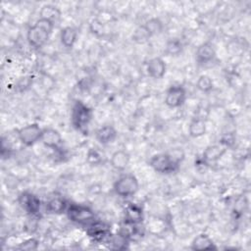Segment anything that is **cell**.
Segmentation results:
<instances>
[{"mask_svg": "<svg viewBox=\"0 0 251 251\" xmlns=\"http://www.w3.org/2000/svg\"><path fill=\"white\" fill-rule=\"evenodd\" d=\"M18 202L23 210H25L28 215L34 216L40 210L41 201L40 199L33 193L30 192H22L19 195Z\"/></svg>", "mask_w": 251, "mask_h": 251, "instance_id": "cell-9", "label": "cell"}, {"mask_svg": "<svg viewBox=\"0 0 251 251\" xmlns=\"http://www.w3.org/2000/svg\"><path fill=\"white\" fill-rule=\"evenodd\" d=\"M106 243L108 244V247L110 249L124 250V249L127 248L128 239L119 232L117 235H111Z\"/></svg>", "mask_w": 251, "mask_h": 251, "instance_id": "cell-21", "label": "cell"}, {"mask_svg": "<svg viewBox=\"0 0 251 251\" xmlns=\"http://www.w3.org/2000/svg\"><path fill=\"white\" fill-rule=\"evenodd\" d=\"M69 204L67 203V201L62 198V197H53L51 198L45 206L46 212L48 214H53V215H60L63 213H66L67 208H68Z\"/></svg>", "mask_w": 251, "mask_h": 251, "instance_id": "cell-19", "label": "cell"}, {"mask_svg": "<svg viewBox=\"0 0 251 251\" xmlns=\"http://www.w3.org/2000/svg\"><path fill=\"white\" fill-rule=\"evenodd\" d=\"M104 156L103 154L94 147H91L88 149L86 154V162L91 166H98L103 162Z\"/></svg>", "mask_w": 251, "mask_h": 251, "instance_id": "cell-27", "label": "cell"}, {"mask_svg": "<svg viewBox=\"0 0 251 251\" xmlns=\"http://www.w3.org/2000/svg\"><path fill=\"white\" fill-rule=\"evenodd\" d=\"M86 234L94 242H107L110 238V227L103 222L94 220L92 223L86 226Z\"/></svg>", "mask_w": 251, "mask_h": 251, "instance_id": "cell-7", "label": "cell"}, {"mask_svg": "<svg viewBox=\"0 0 251 251\" xmlns=\"http://www.w3.org/2000/svg\"><path fill=\"white\" fill-rule=\"evenodd\" d=\"M149 38H151V36L143 25H138L131 35V40L137 44H143L147 42Z\"/></svg>", "mask_w": 251, "mask_h": 251, "instance_id": "cell-25", "label": "cell"}, {"mask_svg": "<svg viewBox=\"0 0 251 251\" xmlns=\"http://www.w3.org/2000/svg\"><path fill=\"white\" fill-rule=\"evenodd\" d=\"M226 151L227 148L221 143L209 145L202 154V160L206 165L217 163L226 153Z\"/></svg>", "mask_w": 251, "mask_h": 251, "instance_id": "cell-13", "label": "cell"}, {"mask_svg": "<svg viewBox=\"0 0 251 251\" xmlns=\"http://www.w3.org/2000/svg\"><path fill=\"white\" fill-rule=\"evenodd\" d=\"M130 161L129 154L125 150H117L115 151L110 158L111 166L117 171H125L128 166Z\"/></svg>", "mask_w": 251, "mask_h": 251, "instance_id": "cell-16", "label": "cell"}, {"mask_svg": "<svg viewBox=\"0 0 251 251\" xmlns=\"http://www.w3.org/2000/svg\"><path fill=\"white\" fill-rule=\"evenodd\" d=\"M117 135L118 132L112 125H104L95 131V138L102 145L113 143L117 138Z\"/></svg>", "mask_w": 251, "mask_h": 251, "instance_id": "cell-14", "label": "cell"}, {"mask_svg": "<svg viewBox=\"0 0 251 251\" xmlns=\"http://www.w3.org/2000/svg\"><path fill=\"white\" fill-rule=\"evenodd\" d=\"M207 126L203 118L194 117L188 125V134L192 138H198L206 133Z\"/></svg>", "mask_w": 251, "mask_h": 251, "instance_id": "cell-18", "label": "cell"}, {"mask_svg": "<svg viewBox=\"0 0 251 251\" xmlns=\"http://www.w3.org/2000/svg\"><path fill=\"white\" fill-rule=\"evenodd\" d=\"M183 45L180 39L178 38H170L165 46V53L168 56H177L181 53Z\"/></svg>", "mask_w": 251, "mask_h": 251, "instance_id": "cell-24", "label": "cell"}, {"mask_svg": "<svg viewBox=\"0 0 251 251\" xmlns=\"http://www.w3.org/2000/svg\"><path fill=\"white\" fill-rule=\"evenodd\" d=\"M66 215L71 222L85 226L95 220L94 212L89 207L82 204H69Z\"/></svg>", "mask_w": 251, "mask_h": 251, "instance_id": "cell-5", "label": "cell"}, {"mask_svg": "<svg viewBox=\"0 0 251 251\" xmlns=\"http://www.w3.org/2000/svg\"><path fill=\"white\" fill-rule=\"evenodd\" d=\"M196 87L204 93H209L214 88V82L212 78L207 75H201L197 81H196Z\"/></svg>", "mask_w": 251, "mask_h": 251, "instance_id": "cell-26", "label": "cell"}, {"mask_svg": "<svg viewBox=\"0 0 251 251\" xmlns=\"http://www.w3.org/2000/svg\"><path fill=\"white\" fill-rule=\"evenodd\" d=\"M190 247L192 250H214L217 248L210 235L204 232L197 234L192 239Z\"/></svg>", "mask_w": 251, "mask_h": 251, "instance_id": "cell-17", "label": "cell"}, {"mask_svg": "<svg viewBox=\"0 0 251 251\" xmlns=\"http://www.w3.org/2000/svg\"><path fill=\"white\" fill-rule=\"evenodd\" d=\"M93 118V111L81 101H76L71 113V122L74 127L82 134L88 133L89 125Z\"/></svg>", "mask_w": 251, "mask_h": 251, "instance_id": "cell-2", "label": "cell"}, {"mask_svg": "<svg viewBox=\"0 0 251 251\" xmlns=\"http://www.w3.org/2000/svg\"><path fill=\"white\" fill-rule=\"evenodd\" d=\"M115 193L122 198L132 197L139 189V182L137 177L132 174H126L121 176L113 185Z\"/></svg>", "mask_w": 251, "mask_h": 251, "instance_id": "cell-4", "label": "cell"}, {"mask_svg": "<svg viewBox=\"0 0 251 251\" xmlns=\"http://www.w3.org/2000/svg\"><path fill=\"white\" fill-rule=\"evenodd\" d=\"M186 100V90L180 85H172L170 86L165 94L164 102L169 108H179L181 107Z\"/></svg>", "mask_w": 251, "mask_h": 251, "instance_id": "cell-8", "label": "cell"}, {"mask_svg": "<svg viewBox=\"0 0 251 251\" xmlns=\"http://www.w3.org/2000/svg\"><path fill=\"white\" fill-rule=\"evenodd\" d=\"M40 18L50 20L55 23L56 20H58L61 16V11L52 4H45L40 9Z\"/></svg>", "mask_w": 251, "mask_h": 251, "instance_id": "cell-22", "label": "cell"}, {"mask_svg": "<svg viewBox=\"0 0 251 251\" xmlns=\"http://www.w3.org/2000/svg\"><path fill=\"white\" fill-rule=\"evenodd\" d=\"M148 164L156 173L163 175L176 173L180 166V163L177 162L170 152L158 153L153 155L149 159Z\"/></svg>", "mask_w": 251, "mask_h": 251, "instance_id": "cell-3", "label": "cell"}, {"mask_svg": "<svg viewBox=\"0 0 251 251\" xmlns=\"http://www.w3.org/2000/svg\"><path fill=\"white\" fill-rule=\"evenodd\" d=\"M143 25L145 26V28L147 29V31L149 32L150 36H154L156 34H159L162 32L163 28H164V24L163 22L159 19V18H150L149 20H147Z\"/></svg>", "mask_w": 251, "mask_h": 251, "instance_id": "cell-23", "label": "cell"}, {"mask_svg": "<svg viewBox=\"0 0 251 251\" xmlns=\"http://www.w3.org/2000/svg\"><path fill=\"white\" fill-rule=\"evenodd\" d=\"M143 221V211L142 208L136 204L129 203L126 206L124 212V222L139 225Z\"/></svg>", "mask_w": 251, "mask_h": 251, "instance_id": "cell-15", "label": "cell"}, {"mask_svg": "<svg viewBox=\"0 0 251 251\" xmlns=\"http://www.w3.org/2000/svg\"><path fill=\"white\" fill-rule=\"evenodd\" d=\"M146 72L150 77L161 79L167 72L166 62L160 57H154L146 63Z\"/></svg>", "mask_w": 251, "mask_h": 251, "instance_id": "cell-12", "label": "cell"}, {"mask_svg": "<svg viewBox=\"0 0 251 251\" xmlns=\"http://www.w3.org/2000/svg\"><path fill=\"white\" fill-rule=\"evenodd\" d=\"M215 58L216 50L211 42H204L197 47L195 52V60L199 66H205L213 62Z\"/></svg>", "mask_w": 251, "mask_h": 251, "instance_id": "cell-11", "label": "cell"}, {"mask_svg": "<svg viewBox=\"0 0 251 251\" xmlns=\"http://www.w3.org/2000/svg\"><path fill=\"white\" fill-rule=\"evenodd\" d=\"M40 141L43 143L45 147L52 149L54 151H60L61 146L63 144L62 135L57 129L53 127L43 128Z\"/></svg>", "mask_w": 251, "mask_h": 251, "instance_id": "cell-10", "label": "cell"}, {"mask_svg": "<svg viewBox=\"0 0 251 251\" xmlns=\"http://www.w3.org/2000/svg\"><path fill=\"white\" fill-rule=\"evenodd\" d=\"M54 27V22L47 19L39 18L34 23V25L28 27L26 31V40L28 44L35 49L43 47L49 40Z\"/></svg>", "mask_w": 251, "mask_h": 251, "instance_id": "cell-1", "label": "cell"}, {"mask_svg": "<svg viewBox=\"0 0 251 251\" xmlns=\"http://www.w3.org/2000/svg\"><path fill=\"white\" fill-rule=\"evenodd\" d=\"M77 39V30L74 26H65L60 32V41L62 45L66 48L74 47Z\"/></svg>", "mask_w": 251, "mask_h": 251, "instance_id": "cell-20", "label": "cell"}, {"mask_svg": "<svg viewBox=\"0 0 251 251\" xmlns=\"http://www.w3.org/2000/svg\"><path fill=\"white\" fill-rule=\"evenodd\" d=\"M38 246H39L38 239H36L34 237H30V238L25 239L22 243H20L19 246L17 247V249L25 250V251H32V250H36L38 248Z\"/></svg>", "mask_w": 251, "mask_h": 251, "instance_id": "cell-28", "label": "cell"}, {"mask_svg": "<svg viewBox=\"0 0 251 251\" xmlns=\"http://www.w3.org/2000/svg\"><path fill=\"white\" fill-rule=\"evenodd\" d=\"M42 131L43 128H41L37 123H32L19 128L17 130V136L23 145L28 147L40 141Z\"/></svg>", "mask_w": 251, "mask_h": 251, "instance_id": "cell-6", "label": "cell"}]
</instances>
